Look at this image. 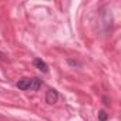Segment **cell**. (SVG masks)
Returning <instances> with one entry per match:
<instances>
[{"label": "cell", "instance_id": "cell-4", "mask_svg": "<svg viewBox=\"0 0 121 121\" xmlns=\"http://www.w3.org/2000/svg\"><path fill=\"white\" fill-rule=\"evenodd\" d=\"M40 86H41V80H39V78H31V80H30V87H29V90L36 91V90L40 88Z\"/></svg>", "mask_w": 121, "mask_h": 121}, {"label": "cell", "instance_id": "cell-6", "mask_svg": "<svg viewBox=\"0 0 121 121\" xmlns=\"http://www.w3.org/2000/svg\"><path fill=\"white\" fill-rule=\"evenodd\" d=\"M0 60H2V61H9V56L3 51H0Z\"/></svg>", "mask_w": 121, "mask_h": 121}, {"label": "cell", "instance_id": "cell-2", "mask_svg": "<svg viewBox=\"0 0 121 121\" xmlns=\"http://www.w3.org/2000/svg\"><path fill=\"white\" fill-rule=\"evenodd\" d=\"M34 66H36L40 71H43V73H47V71H48V66L43 61V60H40V58H36V60H34Z\"/></svg>", "mask_w": 121, "mask_h": 121}, {"label": "cell", "instance_id": "cell-3", "mask_svg": "<svg viewBox=\"0 0 121 121\" xmlns=\"http://www.w3.org/2000/svg\"><path fill=\"white\" fill-rule=\"evenodd\" d=\"M17 87L20 90H29V87H30V78H22V80H19L17 81Z\"/></svg>", "mask_w": 121, "mask_h": 121}, {"label": "cell", "instance_id": "cell-5", "mask_svg": "<svg viewBox=\"0 0 121 121\" xmlns=\"http://www.w3.org/2000/svg\"><path fill=\"white\" fill-rule=\"evenodd\" d=\"M98 120H100V121H107V120H108V114H107L104 110L100 111V112H98Z\"/></svg>", "mask_w": 121, "mask_h": 121}, {"label": "cell", "instance_id": "cell-1", "mask_svg": "<svg viewBox=\"0 0 121 121\" xmlns=\"http://www.w3.org/2000/svg\"><path fill=\"white\" fill-rule=\"evenodd\" d=\"M57 100H58V93L56 90H53V88L47 90V93H46V103L47 104H56Z\"/></svg>", "mask_w": 121, "mask_h": 121}]
</instances>
